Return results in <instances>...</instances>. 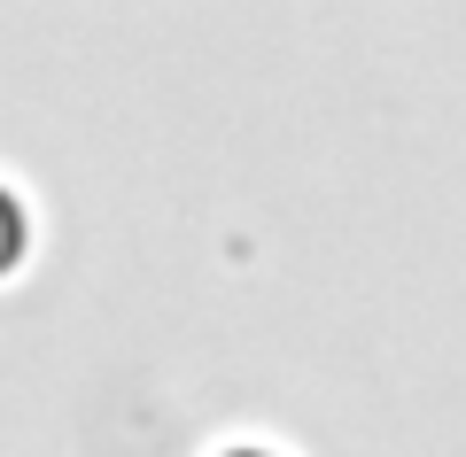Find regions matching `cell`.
<instances>
[{
    "label": "cell",
    "mask_w": 466,
    "mask_h": 457,
    "mask_svg": "<svg viewBox=\"0 0 466 457\" xmlns=\"http://www.w3.org/2000/svg\"><path fill=\"white\" fill-rule=\"evenodd\" d=\"M24 256H32V210L0 186V279H16Z\"/></svg>",
    "instance_id": "6da1fadb"
},
{
    "label": "cell",
    "mask_w": 466,
    "mask_h": 457,
    "mask_svg": "<svg viewBox=\"0 0 466 457\" xmlns=\"http://www.w3.org/2000/svg\"><path fill=\"white\" fill-rule=\"evenodd\" d=\"M226 457H272V450H226Z\"/></svg>",
    "instance_id": "7a4b0ae2"
}]
</instances>
